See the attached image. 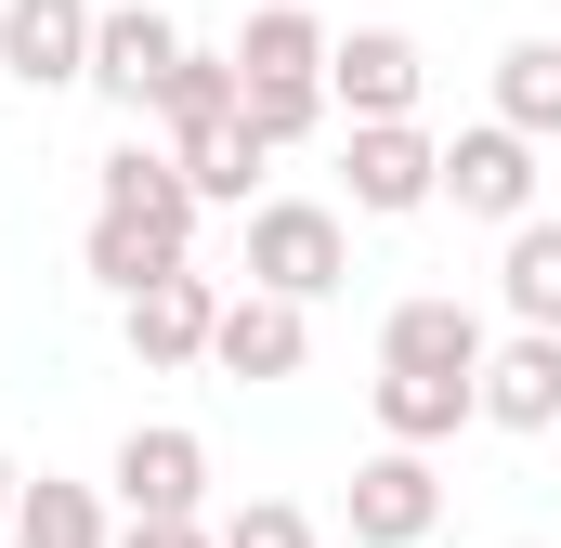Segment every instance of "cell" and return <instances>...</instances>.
<instances>
[{
    "instance_id": "cell-1",
    "label": "cell",
    "mask_w": 561,
    "mask_h": 548,
    "mask_svg": "<svg viewBox=\"0 0 561 548\" xmlns=\"http://www.w3.org/2000/svg\"><path fill=\"white\" fill-rule=\"evenodd\" d=\"M196 209H209V196L183 183V157H170V144H118V157L92 170V236H79V262L131 300L144 274L196 262Z\"/></svg>"
},
{
    "instance_id": "cell-2",
    "label": "cell",
    "mask_w": 561,
    "mask_h": 548,
    "mask_svg": "<svg viewBox=\"0 0 561 548\" xmlns=\"http://www.w3.org/2000/svg\"><path fill=\"white\" fill-rule=\"evenodd\" d=\"M353 274V222L327 196H249V287H287V300H327Z\"/></svg>"
},
{
    "instance_id": "cell-3",
    "label": "cell",
    "mask_w": 561,
    "mask_h": 548,
    "mask_svg": "<svg viewBox=\"0 0 561 548\" xmlns=\"http://www.w3.org/2000/svg\"><path fill=\"white\" fill-rule=\"evenodd\" d=\"M105 483H118V510H131V523H209V444H196L183 418H131Z\"/></svg>"
},
{
    "instance_id": "cell-4",
    "label": "cell",
    "mask_w": 561,
    "mask_h": 548,
    "mask_svg": "<svg viewBox=\"0 0 561 548\" xmlns=\"http://www.w3.org/2000/svg\"><path fill=\"white\" fill-rule=\"evenodd\" d=\"M340 183H353L366 222H405V209L444 196V144H431L419 118H353V132H340Z\"/></svg>"
},
{
    "instance_id": "cell-5",
    "label": "cell",
    "mask_w": 561,
    "mask_h": 548,
    "mask_svg": "<svg viewBox=\"0 0 561 548\" xmlns=\"http://www.w3.org/2000/svg\"><path fill=\"white\" fill-rule=\"evenodd\" d=\"M444 209L457 222H523L536 209V132H510V118H483V132H457L444 144Z\"/></svg>"
},
{
    "instance_id": "cell-6",
    "label": "cell",
    "mask_w": 561,
    "mask_h": 548,
    "mask_svg": "<svg viewBox=\"0 0 561 548\" xmlns=\"http://www.w3.org/2000/svg\"><path fill=\"white\" fill-rule=\"evenodd\" d=\"M209 327H222V287L196 262L144 274L131 300H118V340H131V366H209Z\"/></svg>"
},
{
    "instance_id": "cell-7",
    "label": "cell",
    "mask_w": 561,
    "mask_h": 548,
    "mask_svg": "<svg viewBox=\"0 0 561 548\" xmlns=\"http://www.w3.org/2000/svg\"><path fill=\"white\" fill-rule=\"evenodd\" d=\"M353 548H419L444 523V470H431V444H379L366 470H353Z\"/></svg>"
},
{
    "instance_id": "cell-8",
    "label": "cell",
    "mask_w": 561,
    "mask_h": 548,
    "mask_svg": "<svg viewBox=\"0 0 561 548\" xmlns=\"http://www.w3.org/2000/svg\"><path fill=\"white\" fill-rule=\"evenodd\" d=\"M431 92V53L405 26H353V39H327V105L340 118H419Z\"/></svg>"
},
{
    "instance_id": "cell-9",
    "label": "cell",
    "mask_w": 561,
    "mask_h": 548,
    "mask_svg": "<svg viewBox=\"0 0 561 548\" xmlns=\"http://www.w3.org/2000/svg\"><path fill=\"white\" fill-rule=\"evenodd\" d=\"M209 366H222V379H300V366H313V300H287V287H236L222 327H209Z\"/></svg>"
},
{
    "instance_id": "cell-10",
    "label": "cell",
    "mask_w": 561,
    "mask_h": 548,
    "mask_svg": "<svg viewBox=\"0 0 561 548\" xmlns=\"http://www.w3.org/2000/svg\"><path fill=\"white\" fill-rule=\"evenodd\" d=\"M170 66H183V26H170L157 0H118V13H92V92H105V105H131V118H157Z\"/></svg>"
},
{
    "instance_id": "cell-11",
    "label": "cell",
    "mask_w": 561,
    "mask_h": 548,
    "mask_svg": "<svg viewBox=\"0 0 561 548\" xmlns=\"http://www.w3.org/2000/svg\"><path fill=\"white\" fill-rule=\"evenodd\" d=\"M0 79L13 92H79L92 79V0H0Z\"/></svg>"
},
{
    "instance_id": "cell-12",
    "label": "cell",
    "mask_w": 561,
    "mask_h": 548,
    "mask_svg": "<svg viewBox=\"0 0 561 548\" xmlns=\"http://www.w3.org/2000/svg\"><path fill=\"white\" fill-rule=\"evenodd\" d=\"M483 313L457 300V287H419V300H392L379 313V366H419V379H483Z\"/></svg>"
},
{
    "instance_id": "cell-13",
    "label": "cell",
    "mask_w": 561,
    "mask_h": 548,
    "mask_svg": "<svg viewBox=\"0 0 561 548\" xmlns=\"http://www.w3.org/2000/svg\"><path fill=\"white\" fill-rule=\"evenodd\" d=\"M483 418L496 431H561V327L483 340Z\"/></svg>"
},
{
    "instance_id": "cell-14",
    "label": "cell",
    "mask_w": 561,
    "mask_h": 548,
    "mask_svg": "<svg viewBox=\"0 0 561 548\" xmlns=\"http://www.w3.org/2000/svg\"><path fill=\"white\" fill-rule=\"evenodd\" d=\"M170 157H183V183H196L209 209H249V196H262V157H275V144L249 132V92H236L222 118H183V132H170Z\"/></svg>"
},
{
    "instance_id": "cell-15",
    "label": "cell",
    "mask_w": 561,
    "mask_h": 548,
    "mask_svg": "<svg viewBox=\"0 0 561 548\" xmlns=\"http://www.w3.org/2000/svg\"><path fill=\"white\" fill-rule=\"evenodd\" d=\"M496 300H510V327H561V222H549V209L510 222V249H496Z\"/></svg>"
},
{
    "instance_id": "cell-16",
    "label": "cell",
    "mask_w": 561,
    "mask_h": 548,
    "mask_svg": "<svg viewBox=\"0 0 561 548\" xmlns=\"http://www.w3.org/2000/svg\"><path fill=\"white\" fill-rule=\"evenodd\" d=\"M236 79H327V13L262 0V13L236 26Z\"/></svg>"
},
{
    "instance_id": "cell-17",
    "label": "cell",
    "mask_w": 561,
    "mask_h": 548,
    "mask_svg": "<svg viewBox=\"0 0 561 548\" xmlns=\"http://www.w3.org/2000/svg\"><path fill=\"white\" fill-rule=\"evenodd\" d=\"M457 418H483V379H419V366H379V431H392V444H444Z\"/></svg>"
},
{
    "instance_id": "cell-18",
    "label": "cell",
    "mask_w": 561,
    "mask_h": 548,
    "mask_svg": "<svg viewBox=\"0 0 561 548\" xmlns=\"http://www.w3.org/2000/svg\"><path fill=\"white\" fill-rule=\"evenodd\" d=\"M0 536H13V548H118V536H105V496H92V483H53V470L13 496Z\"/></svg>"
},
{
    "instance_id": "cell-19",
    "label": "cell",
    "mask_w": 561,
    "mask_h": 548,
    "mask_svg": "<svg viewBox=\"0 0 561 548\" xmlns=\"http://www.w3.org/2000/svg\"><path fill=\"white\" fill-rule=\"evenodd\" d=\"M496 118L561 144V39H510V53H496Z\"/></svg>"
},
{
    "instance_id": "cell-20",
    "label": "cell",
    "mask_w": 561,
    "mask_h": 548,
    "mask_svg": "<svg viewBox=\"0 0 561 548\" xmlns=\"http://www.w3.org/2000/svg\"><path fill=\"white\" fill-rule=\"evenodd\" d=\"M249 79H236V53H196L183 39V66H170V92H157V132H183V118H222Z\"/></svg>"
},
{
    "instance_id": "cell-21",
    "label": "cell",
    "mask_w": 561,
    "mask_h": 548,
    "mask_svg": "<svg viewBox=\"0 0 561 548\" xmlns=\"http://www.w3.org/2000/svg\"><path fill=\"white\" fill-rule=\"evenodd\" d=\"M249 132L275 144V157L313 144V132H327V79H249Z\"/></svg>"
},
{
    "instance_id": "cell-22",
    "label": "cell",
    "mask_w": 561,
    "mask_h": 548,
    "mask_svg": "<svg viewBox=\"0 0 561 548\" xmlns=\"http://www.w3.org/2000/svg\"><path fill=\"white\" fill-rule=\"evenodd\" d=\"M209 536H222V548H327V536H313V510H300V496H236V510H222Z\"/></svg>"
},
{
    "instance_id": "cell-23",
    "label": "cell",
    "mask_w": 561,
    "mask_h": 548,
    "mask_svg": "<svg viewBox=\"0 0 561 548\" xmlns=\"http://www.w3.org/2000/svg\"><path fill=\"white\" fill-rule=\"evenodd\" d=\"M118 548H222V536H209V523H131Z\"/></svg>"
},
{
    "instance_id": "cell-24",
    "label": "cell",
    "mask_w": 561,
    "mask_h": 548,
    "mask_svg": "<svg viewBox=\"0 0 561 548\" xmlns=\"http://www.w3.org/2000/svg\"><path fill=\"white\" fill-rule=\"evenodd\" d=\"M13 496H26V470H13V444H0V523H13Z\"/></svg>"
}]
</instances>
